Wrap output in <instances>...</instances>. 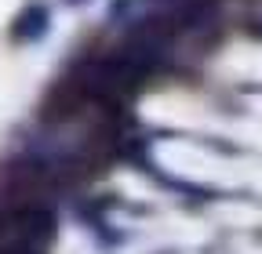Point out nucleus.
Here are the masks:
<instances>
[{"label": "nucleus", "instance_id": "2", "mask_svg": "<svg viewBox=\"0 0 262 254\" xmlns=\"http://www.w3.org/2000/svg\"><path fill=\"white\" fill-rule=\"evenodd\" d=\"M48 22H51V15H48V8L44 4H33L15 18V40H26V44H33V40H40L44 33H48Z\"/></svg>", "mask_w": 262, "mask_h": 254}, {"label": "nucleus", "instance_id": "1", "mask_svg": "<svg viewBox=\"0 0 262 254\" xmlns=\"http://www.w3.org/2000/svg\"><path fill=\"white\" fill-rule=\"evenodd\" d=\"M146 69L135 66L127 55H106V58H84L73 69V80L91 94V98H124L142 84Z\"/></svg>", "mask_w": 262, "mask_h": 254}, {"label": "nucleus", "instance_id": "3", "mask_svg": "<svg viewBox=\"0 0 262 254\" xmlns=\"http://www.w3.org/2000/svg\"><path fill=\"white\" fill-rule=\"evenodd\" d=\"M73 4H80V0H73Z\"/></svg>", "mask_w": 262, "mask_h": 254}]
</instances>
